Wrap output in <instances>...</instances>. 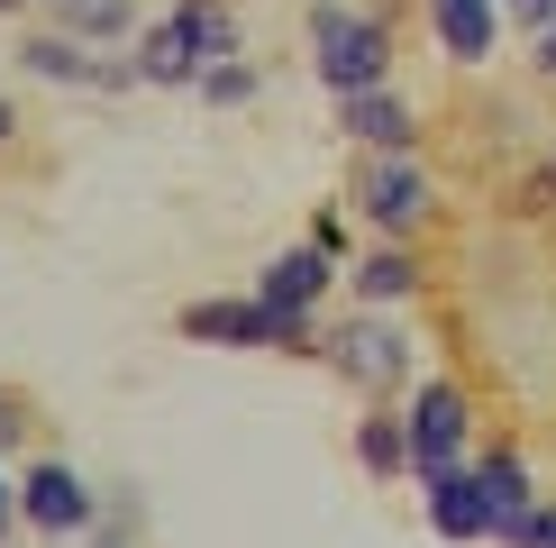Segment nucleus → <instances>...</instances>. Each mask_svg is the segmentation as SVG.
I'll return each mask as SVG.
<instances>
[{
	"label": "nucleus",
	"instance_id": "6ab92c4d",
	"mask_svg": "<svg viewBox=\"0 0 556 548\" xmlns=\"http://www.w3.org/2000/svg\"><path fill=\"white\" fill-rule=\"evenodd\" d=\"M18 439H28V402H18L10 384H0V448H18Z\"/></svg>",
	"mask_w": 556,
	"mask_h": 548
},
{
	"label": "nucleus",
	"instance_id": "20e7f679",
	"mask_svg": "<svg viewBox=\"0 0 556 548\" xmlns=\"http://www.w3.org/2000/svg\"><path fill=\"white\" fill-rule=\"evenodd\" d=\"M402 429H410V475H447V466H466V439H475V402H466V384H447V375H429L420 394H410L402 411Z\"/></svg>",
	"mask_w": 556,
	"mask_h": 548
},
{
	"label": "nucleus",
	"instance_id": "a878e982",
	"mask_svg": "<svg viewBox=\"0 0 556 548\" xmlns=\"http://www.w3.org/2000/svg\"><path fill=\"white\" fill-rule=\"evenodd\" d=\"M539 192H556V165H547V174H539Z\"/></svg>",
	"mask_w": 556,
	"mask_h": 548
},
{
	"label": "nucleus",
	"instance_id": "cd10ccee",
	"mask_svg": "<svg viewBox=\"0 0 556 548\" xmlns=\"http://www.w3.org/2000/svg\"><path fill=\"white\" fill-rule=\"evenodd\" d=\"M0 10H18V0H0Z\"/></svg>",
	"mask_w": 556,
	"mask_h": 548
},
{
	"label": "nucleus",
	"instance_id": "bb28decb",
	"mask_svg": "<svg viewBox=\"0 0 556 548\" xmlns=\"http://www.w3.org/2000/svg\"><path fill=\"white\" fill-rule=\"evenodd\" d=\"M547 548H556V512H547Z\"/></svg>",
	"mask_w": 556,
	"mask_h": 548
},
{
	"label": "nucleus",
	"instance_id": "39448f33",
	"mask_svg": "<svg viewBox=\"0 0 556 548\" xmlns=\"http://www.w3.org/2000/svg\"><path fill=\"white\" fill-rule=\"evenodd\" d=\"M356 211L383 228V238H410V228L438 220V183L420 174V155H365L356 165Z\"/></svg>",
	"mask_w": 556,
	"mask_h": 548
},
{
	"label": "nucleus",
	"instance_id": "a211bd4d",
	"mask_svg": "<svg viewBox=\"0 0 556 548\" xmlns=\"http://www.w3.org/2000/svg\"><path fill=\"white\" fill-rule=\"evenodd\" d=\"M493 539H502V548H547V512L529 502V512H511V521H502Z\"/></svg>",
	"mask_w": 556,
	"mask_h": 548
},
{
	"label": "nucleus",
	"instance_id": "f03ea898",
	"mask_svg": "<svg viewBox=\"0 0 556 548\" xmlns=\"http://www.w3.org/2000/svg\"><path fill=\"white\" fill-rule=\"evenodd\" d=\"M311 64H319V83H329L338 101H346V91H383V64H392L383 18L319 0V10H311Z\"/></svg>",
	"mask_w": 556,
	"mask_h": 548
},
{
	"label": "nucleus",
	"instance_id": "f3484780",
	"mask_svg": "<svg viewBox=\"0 0 556 548\" xmlns=\"http://www.w3.org/2000/svg\"><path fill=\"white\" fill-rule=\"evenodd\" d=\"M201 101H219V110H238V101H256V64H211V74H201Z\"/></svg>",
	"mask_w": 556,
	"mask_h": 548
},
{
	"label": "nucleus",
	"instance_id": "412c9836",
	"mask_svg": "<svg viewBox=\"0 0 556 548\" xmlns=\"http://www.w3.org/2000/svg\"><path fill=\"white\" fill-rule=\"evenodd\" d=\"M511 18H529V28H556V0H502Z\"/></svg>",
	"mask_w": 556,
	"mask_h": 548
},
{
	"label": "nucleus",
	"instance_id": "1a4fd4ad",
	"mask_svg": "<svg viewBox=\"0 0 556 548\" xmlns=\"http://www.w3.org/2000/svg\"><path fill=\"white\" fill-rule=\"evenodd\" d=\"M420 494H429V531H438V539H493V531H502V512H493V494H483L475 466L429 475Z\"/></svg>",
	"mask_w": 556,
	"mask_h": 548
},
{
	"label": "nucleus",
	"instance_id": "dca6fc26",
	"mask_svg": "<svg viewBox=\"0 0 556 548\" xmlns=\"http://www.w3.org/2000/svg\"><path fill=\"white\" fill-rule=\"evenodd\" d=\"M475 475H483V494H493V512H502V521L529 512V466H520V448H483V457H475Z\"/></svg>",
	"mask_w": 556,
	"mask_h": 548
},
{
	"label": "nucleus",
	"instance_id": "423d86ee",
	"mask_svg": "<svg viewBox=\"0 0 556 548\" xmlns=\"http://www.w3.org/2000/svg\"><path fill=\"white\" fill-rule=\"evenodd\" d=\"M18 521L46 531V539H83V531H101V494H91L64 457H37V466L18 475Z\"/></svg>",
	"mask_w": 556,
	"mask_h": 548
},
{
	"label": "nucleus",
	"instance_id": "0eeeda50",
	"mask_svg": "<svg viewBox=\"0 0 556 548\" xmlns=\"http://www.w3.org/2000/svg\"><path fill=\"white\" fill-rule=\"evenodd\" d=\"M319 357H329L356 394H392V384H410V338L392 329V320H338V329L319 338Z\"/></svg>",
	"mask_w": 556,
	"mask_h": 548
},
{
	"label": "nucleus",
	"instance_id": "b1692460",
	"mask_svg": "<svg viewBox=\"0 0 556 548\" xmlns=\"http://www.w3.org/2000/svg\"><path fill=\"white\" fill-rule=\"evenodd\" d=\"M10 128H18V110H10V101H0V147H10Z\"/></svg>",
	"mask_w": 556,
	"mask_h": 548
},
{
	"label": "nucleus",
	"instance_id": "7ed1b4c3",
	"mask_svg": "<svg viewBox=\"0 0 556 548\" xmlns=\"http://www.w3.org/2000/svg\"><path fill=\"white\" fill-rule=\"evenodd\" d=\"M182 338H201V348H283V357H319L311 311H274V302H192V311H182Z\"/></svg>",
	"mask_w": 556,
	"mask_h": 548
},
{
	"label": "nucleus",
	"instance_id": "4be33fe9",
	"mask_svg": "<svg viewBox=\"0 0 556 548\" xmlns=\"http://www.w3.org/2000/svg\"><path fill=\"white\" fill-rule=\"evenodd\" d=\"M539 74H556V28H539Z\"/></svg>",
	"mask_w": 556,
	"mask_h": 548
},
{
	"label": "nucleus",
	"instance_id": "f8f14e48",
	"mask_svg": "<svg viewBox=\"0 0 556 548\" xmlns=\"http://www.w3.org/2000/svg\"><path fill=\"white\" fill-rule=\"evenodd\" d=\"M329 274H338V257H319V247H283V257L256 274V302H274V311H311L319 292H329Z\"/></svg>",
	"mask_w": 556,
	"mask_h": 548
},
{
	"label": "nucleus",
	"instance_id": "f257e3e1",
	"mask_svg": "<svg viewBox=\"0 0 556 548\" xmlns=\"http://www.w3.org/2000/svg\"><path fill=\"white\" fill-rule=\"evenodd\" d=\"M228 55H238V28H228L219 0H182V10L147 18V37H137V74L147 83H201Z\"/></svg>",
	"mask_w": 556,
	"mask_h": 548
},
{
	"label": "nucleus",
	"instance_id": "5701e85b",
	"mask_svg": "<svg viewBox=\"0 0 556 548\" xmlns=\"http://www.w3.org/2000/svg\"><path fill=\"white\" fill-rule=\"evenodd\" d=\"M10 521H18V485H0V531H10Z\"/></svg>",
	"mask_w": 556,
	"mask_h": 548
},
{
	"label": "nucleus",
	"instance_id": "393cba45",
	"mask_svg": "<svg viewBox=\"0 0 556 548\" xmlns=\"http://www.w3.org/2000/svg\"><path fill=\"white\" fill-rule=\"evenodd\" d=\"M91 539H101V548H128V539H119V531H110V521H101V531H91Z\"/></svg>",
	"mask_w": 556,
	"mask_h": 548
},
{
	"label": "nucleus",
	"instance_id": "ddd939ff",
	"mask_svg": "<svg viewBox=\"0 0 556 548\" xmlns=\"http://www.w3.org/2000/svg\"><path fill=\"white\" fill-rule=\"evenodd\" d=\"M46 18H55L64 37H128L137 0H46Z\"/></svg>",
	"mask_w": 556,
	"mask_h": 548
},
{
	"label": "nucleus",
	"instance_id": "9b49d317",
	"mask_svg": "<svg viewBox=\"0 0 556 548\" xmlns=\"http://www.w3.org/2000/svg\"><path fill=\"white\" fill-rule=\"evenodd\" d=\"M429 28L456 64H493V37H502V0H429Z\"/></svg>",
	"mask_w": 556,
	"mask_h": 548
},
{
	"label": "nucleus",
	"instance_id": "aec40b11",
	"mask_svg": "<svg viewBox=\"0 0 556 548\" xmlns=\"http://www.w3.org/2000/svg\"><path fill=\"white\" fill-rule=\"evenodd\" d=\"M311 247H319V257H338V247H346V220H338V211H319V228H311Z\"/></svg>",
	"mask_w": 556,
	"mask_h": 548
},
{
	"label": "nucleus",
	"instance_id": "4468645a",
	"mask_svg": "<svg viewBox=\"0 0 556 548\" xmlns=\"http://www.w3.org/2000/svg\"><path fill=\"white\" fill-rule=\"evenodd\" d=\"M356 457H365V475H410V429H402V411H375V421L356 429Z\"/></svg>",
	"mask_w": 556,
	"mask_h": 548
},
{
	"label": "nucleus",
	"instance_id": "9d476101",
	"mask_svg": "<svg viewBox=\"0 0 556 548\" xmlns=\"http://www.w3.org/2000/svg\"><path fill=\"white\" fill-rule=\"evenodd\" d=\"M338 128L356 137L365 155H410V137H420V120H410L392 91H346V101H338Z\"/></svg>",
	"mask_w": 556,
	"mask_h": 548
},
{
	"label": "nucleus",
	"instance_id": "2eb2a0df",
	"mask_svg": "<svg viewBox=\"0 0 556 548\" xmlns=\"http://www.w3.org/2000/svg\"><path fill=\"white\" fill-rule=\"evenodd\" d=\"M346 284H356L365 302H402V292H420V265H410L402 247H375V257H365L356 274H346Z\"/></svg>",
	"mask_w": 556,
	"mask_h": 548
},
{
	"label": "nucleus",
	"instance_id": "6e6552de",
	"mask_svg": "<svg viewBox=\"0 0 556 548\" xmlns=\"http://www.w3.org/2000/svg\"><path fill=\"white\" fill-rule=\"evenodd\" d=\"M18 64H28L37 83H74V91H128V83H147L137 55L128 64H101V55H83V37H64V28H37L28 46H18Z\"/></svg>",
	"mask_w": 556,
	"mask_h": 548
}]
</instances>
